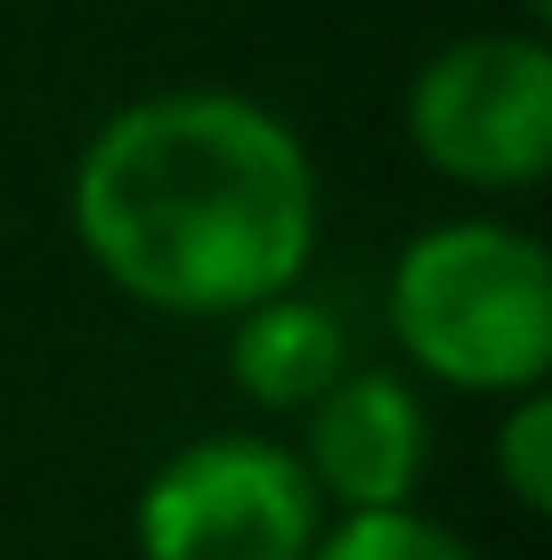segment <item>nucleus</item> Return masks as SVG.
<instances>
[{"label": "nucleus", "instance_id": "obj_1", "mask_svg": "<svg viewBox=\"0 0 552 560\" xmlns=\"http://www.w3.org/2000/svg\"><path fill=\"white\" fill-rule=\"evenodd\" d=\"M73 244L155 317H244L317 253V163L244 90H146L90 130L66 187Z\"/></svg>", "mask_w": 552, "mask_h": 560}, {"label": "nucleus", "instance_id": "obj_2", "mask_svg": "<svg viewBox=\"0 0 552 560\" xmlns=\"http://www.w3.org/2000/svg\"><path fill=\"white\" fill-rule=\"evenodd\" d=\"M390 334L423 382L463 398H520L544 390L552 365V260L528 228L504 220H439L398 244Z\"/></svg>", "mask_w": 552, "mask_h": 560}, {"label": "nucleus", "instance_id": "obj_3", "mask_svg": "<svg viewBox=\"0 0 552 560\" xmlns=\"http://www.w3.org/2000/svg\"><path fill=\"white\" fill-rule=\"evenodd\" d=\"M326 504L269 431H203L146 471L130 504L139 560H309Z\"/></svg>", "mask_w": 552, "mask_h": 560}, {"label": "nucleus", "instance_id": "obj_4", "mask_svg": "<svg viewBox=\"0 0 552 560\" xmlns=\"http://www.w3.org/2000/svg\"><path fill=\"white\" fill-rule=\"evenodd\" d=\"M407 139L439 179L520 196L552 171V49L544 33H463L431 49L407 90Z\"/></svg>", "mask_w": 552, "mask_h": 560}, {"label": "nucleus", "instance_id": "obj_5", "mask_svg": "<svg viewBox=\"0 0 552 560\" xmlns=\"http://www.w3.org/2000/svg\"><path fill=\"white\" fill-rule=\"evenodd\" d=\"M309 431H301V471H309L317 504L333 512H398L414 504L431 471V415L407 374L390 365H350L326 398H317Z\"/></svg>", "mask_w": 552, "mask_h": 560}, {"label": "nucleus", "instance_id": "obj_6", "mask_svg": "<svg viewBox=\"0 0 552 560\" xmlns=\"http://www.w3.org/2000/svg\"><path fill=\"white\" fill-rule=\"evenodd\" d=\"M227 374L252 407L269 415H309L317 398L350 374V334L326 301L309 293H277V301H252L227 334Z\"/></svg>", "mask_w": 552, "mask_h": 560}, {"label": "nucleus", "instance_id": "obj_7", "mask_svg": "<svg viewBox=\"0 0 552 560\" xmlns=\"http://www.w3.org/2000/svg\"><path fill=\"white\" fill-rule=\"evenodd\" d=\"M309 560H480L447 520L398 504V512H341L317 528Z\"/></svg>", "mask_w": 552, "mask_h": 560}, {"label": "nucleus", "instance_id": "obj_8", "mask_svg": "<svg viewBox=\"0 0 552 560\" xmlns=\"http://www.w3.org/2000/svg\"><path fill=\"white\" fill-rule=\"evenodd\" d=\"M496 479L520 512H544L552 504V398L544 390H520L504 398V422H496Z\"/></svg>", "mask_w": 552, "mask_h": 560}]
</instances>
